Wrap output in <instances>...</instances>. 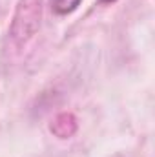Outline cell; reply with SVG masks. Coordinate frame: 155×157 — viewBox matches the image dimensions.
I'll list each match as a JSON object with an SVG mask.
<instances>
[{
	"label": "cell",
	"mask_w": 155,
	"mask_h": 157,
	"mask_svg": "<svg viewBox=\"0 0 155 157\" xmlns=\"http://www.w3.org/2000/svg\"><path fill=\"white\" fill-rule=\"evenodd\" d=\"M100 2H104V4H112V2H115V0H100Z\"/></svg>",
	"instance_id": "4"
},
{
	"label": "cell",
	"mask_w": 155,
	"mask_h": 157,
	"mask_svg": "<svg viewBox=\"0 0 155 157\" xmlns=\"http://www.w3.org/2000/svg\"><path fill=\"white\" fill-rule=\"evenodd\" d=\"M77 130V119L73 113H59L57 117L51 121V132L59 137V139H68L75 133Z\"/></svg>",
	"instance_id": "2"
},
{
	"label": "cell",
	"mask_w": 155,
	"mask_h": 157,
	"mask_svg": "<svg viewBox=\"0 0 155 157\" xmlns=\"http://www.w3.org/2000/svg\"><path fill=\"white\" fill-rule=\"evenodd\" d=\"M44 0H18L13 20L9 26V35L17 46H24L37 35L42 22Z\"/></svg>",
	"instance_id": "1"
},
{
	"label": "cell",
	"mask_w": 155,
	"mask_h": 157,
	"mask_svg": "<svg viewBox=\"0 0 155 157\" xmlns=\"http://www.w3.org/2000/svg\"><path fill=\"white\" fill-rule=\"evenodd\" d=\"M80 2L82 0H51V11L57 17H66L77 9Z\"/></svg>",
	"instance_id": "3"
}]
</instances>
